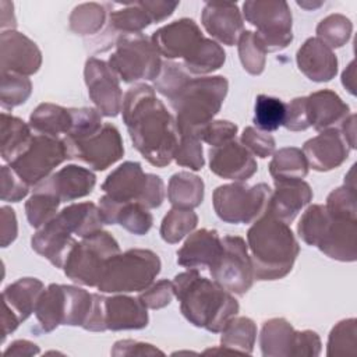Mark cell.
I'll use <instances>...</instances> for the list:
<instances>
[{
	"label": "cell",
	"instance_id": "6da1fadb",
	"mask_svg": "<svg viewBox=\"0 0 357 357\" xmlns=\"http://www.w3.org/2000/svg\"><path fill=\"white\" fill-rule=\"evenodd\" d=\"M123 121L132 146L156 167L167 166L178 145L174 117L167 112L155 89L146 84H134L123 98Z\"/></svg>",
	"mask_w": 357,
	"mask_h": 357
},
{
	"label": "cell",
	"instance_id": "7a4b0ae2",
	"mask_svg": "<svg viewBox=\"0 0 357 357\" xmlns=\"http://www.w3.org/2000/svg\"><path fill=\"white\" fill-rule=\"evenodd\" d=\"M173 287L181 314L197 328L219 333L238 314L240 305L234 296L216 282L202 278L198 269L176 275Z\"/></svg>",
	"mask_w": 357,
	"mask_h": 357
},
{
	"label": "cell",
	"instance_id": "3957f363",
	"mask_svg": "<svg viewBox=\"0 0 357 357\" xmlns=\"http://www.w3.org/2000/svg\"><path fill=\"white\" fill-rule=\"evenodd\" d=\"M254 279L276 280L293 268L300 245L290 226L264 212L247 231Z\"/></svg>",
	"mask_w": 357,
	"mask_h": 357
},
{
	"label": "cell",
	"instance_id": "277c9868",
	"mask_svg": "<svg viewBox=\"0 0 357 357\" xmlns=\"http://www.w3.org/2000/svg\"><path fill=\"white\" fill-rule=\"evenodd\" d=\"M103 225L99 206L93 202L70 204L38 229L31 238V247L53 266L63 268L71 248L77 243L73 234L84 238L102 230Z\"/></svg>",
	"mask_w": 357,
	"mask_h": 357
},
{
	"label": "cell",
	"instance_id": "5b68a950",
	"mask_svg": "<svg viewBox=\"0 0 357 357\" xmlns=\"http://www.w3.org/2000/svg\"><path fill=\"white\" fill-rule=\"evenodd\" d=\"M229 82L223 75L190 78L170 99L176 112L178 134H191L213 120L227 95Z\"/></svg>",
	"mask_w": 357,
	"mask_h": 357
},
{
	"label": "cell",
	"instance_id": "8992f818",
	"mask_svg": "<svg viewBox=\"0 0 357 357\" xmlns=\"http://www.w3.org/2000/svg\"><path fill=\"white\" fill-rule=\"evenodd\" d=\"M162 268L156 252L131 248L112 257L98 283L100 293H132L149 287Z\"/></svg>",
	"mask_w": 357,
	"mask_h": 357
},
{
	"label": "cell",
	"instance_id": "52a82bcc",
	"mask_svg": "<svg viewBox=\"0 0 357 357\" xmlns=\"http://www.w3.org/2000/svg\"><path fill=\"white\" fill-rule=\"evenodd\" d=\"M105 195L117 202H138L146 209L159 208L165 199L163 180L152 173H144L141 163L124 162L103 181Z\"/></svg>",
	"mask_w": 357,
	"mask_h": 357
},
{
	"label": "cell",
	"instance_id": "ba28073f",
	"mask_svg": "<svg viewBox=\"0 0 357 357\" xmlns=\"http://www.w3.org/2000/svg\"><path fill=\"white\" fill-rule=\"evenodd\" d=\"M119 252L116 238L109 231L98 230L74 244L63 266L64 275L77 284L96 287L107 261Z\"/></svg>",
	"mask_w": 357,
	"mask_h": 357
},
{
	"label": "cell",
	"instance_id": "9c48e42d",
	"mask_svg": "<svg viewBox=\"0 0 357 357\" xmlns=\"http://www.w3.org/2000/svg\"><path fill=\"white\" fill-rule=\"evenodd\" d=\"M109 66L119 79L131 84L139 79L155 81L162 68L160 54L144 33L117 38Z\"/></svg>",
	"mask_w": 357,
	"mask_h": 357
},
{
	"label": "cell",
	"instance_id": "30bf717a",
	"mask_svg": "<svg viewBox=\"0 0 357 357\" xmlns=\"http://www.w3.org/2000/svg\"><path fill=\"white\" fill-rule=\"evenodd\" d=\"M271 192L272 190L265 183L255 185L243 181L223 184L213 191V209L218 218L226 223H251L266 211Z\"/></svg>",
	"mask_w": 357,
	"mask_h": 357
},
{
	"label": "cell",
	"instance_id": "8fae6325",
	"mask_svg": "<svg viewBox=\"0 0 357 357\" xmlns=\"http://www.w3.org/2000/svg\"><path fill=\"white\" fill-rule=\"evenodd\" d=\"M247 22L257 28L255 36L266 53L279 52L293 40V17L283 0H247L243 3Z\"/></svg>",
	"mask_w": 357,
	"mask_h": 357
},
{
	"label": "cell",
	"instance_id": "7c38bea8",
	"mask_svg": "<svg viewBox=\"0 0 357 357\" xmlns=\"http://www.w3.org/2000/svg\"><path fill=\"white\" fill-rule=\"evenodd\" d=\"M209 272L213 282L229 293L245 294L254 283L252 264L245 240L240 236H225L222 251L209 265Z\"/></svg>",
	"mask_w": 357,
	"mask_h": 357
},
{
	"label": "cell",
	"instance_id": "4fadbf2b",
	"mask_svg": "<svg viewBox=\"0 0 357 357\" xmlns=\"http://www.w3.org/2000/svg\"><path fill=\"white\" fill-rule=\"evenodd\" d=\"M66 159L70 158L63 138L36 134L29 146L8 166L29 187H35Z\"/></svg>",
	"mask_w": 357,
	"mask_h": 357
},
{
	"label": "cell",
	"instance_id": "5bb4252c",
	"mask_svg": "<svg viewBox=\"0 0 357 357\" xmlns=\"http://www.w3.org/2000/svg\"><path fill=\"white\" fill-rule=\"evenodd\" d=\"M63 139L70 159H77L98 172L106 170L124 155L120 131L110 123H105L99 131L85 138Z\"/></svg>",
	"mask_w": 357,
	"mask_h": 357
},
{
	"label": "cell",
	"instance_id": "9a60e30c",
	"mask_svg": "<svg viewBox=\"0 0 357 357\" xmlns=\"http://www.w3.org/2000/svg\"><path fill=\"white\" fill-rule=\"evenodd\" d=\"M84 78L88 95L96 110L106 117H116L123 107V92L119 77L110 68L109 63L89 57L85 61Z\"/></svg>",
	"mask_w": 357,
	"mask_h": 357
},
{
	"label": "cell",
	"instance_id": "2e32d148",
	"mask_svg": "<svg viewBox=\"0 0 357 357\" xmlns=\"http://www.w3.org/2000/svg\"><path fill=\"white\" fill-rule=\"evenodd\" d=\"M42 64V53L36 43L26 35L10 29L0 35L1 73H13L24 77L35 74Z\"/></svg>",
	"mask_w": 357,
	"mask_h": 357
},
{
	"label": "cell",
	"instance_id": "e0dca14e",
	"mask_svg": "<svg viewBox=\"0 0 357 357\" xmlns=\"http://www.w3.org/2000/svg\"><path fill=\"white\" fill-rule=\"evenodd\" d=\"M204 38L197 22L191 18H180L156 29L151 42L160 56L173 60L190 56Z\"/></svg>",
	"mask_w": 357,
	"mask_h": 357
},
{
	"label": "cell",
	"instance_id": "ac0fdd59",
	"mask_svg": "<svg viewBox=\"0 0 357 357\" xmlns=\"http://www.w3.org/2000/svg\"><path fill=\"white\" fill-rule=\"evenodd\" d=\"M208 156L211 172L222 178L245 181L258 170L252 153L236 139L219 146H212Z\"/></svg>",
	"mask_w": 357,
	"mask_h": 357
},
{
	"label": "cell",
	"instance_id": "d6986e66",
	"mask_svg": "<svg viewBox=\"0 0 357 357\" xmlns=\"http://www.w3.org/2000/svg\"><path fill=\"white\" fill-rule=\"evenodd\" d=\"M201 22L213 39L227 46L236 45L244 32L243 15L236 3L206 1L202 8Z\"/></svg>",
	"mask_w": 357,
	"mask_h": 357
},
{
	"label": "cell",
	"instance_id": "ffe728a7",
	"mask_svg": "<svg viewBox=\"0 0 357 357\" xmlns=\"http://www.w3.org/2000/svg\"><path fill=\"white\" fill-rule=\"evenodd\" d=\"M301 151L308 167L317 172H329L349 158L350 146L337 128H329L305 141Z\"/></svg>",
	"mask_w": 357,
	"mask_h": 357
},
{
	"label": "cell",
	"instance_id": "44dd1931",
	"mask_svg": "<svg viewBox=\"0 0 357 357\" xmlns=\"http://www.w3.org/2000/svg\"><path fill=\"white\" fill-rule=\"evenodd\" d=\"M120 8L112 10L107 14V26L102 36L93 42L96 52H105L114 46L117 38L131 33H142V29L152 24L148 13L134 3H117Z\"/></svg>",
	"mask_w": 357,
	"mask_h": 357
},
{
	"label": "cell",
	"instance_id": "7402d4cb",
	"mask_svg": "<svg viewBox=\"0 0 357 357\" xmlns=\"http://www.w3.org/2000/svg\"><path fill=\"white\" fill-rule=\"evenodd\" d=\"M96 184V176L86 167L67 165L42 180L35 188L56 195L61 202L74 201L92 192Z\"/></svg>",
	"mask_w": 357,
	"mask_h": 357
},
{
	"label": "cell",
	"instance_id": "603a6c76",
	"mask_svg": "<svg viewBox=\"0 0 357 357\" xmlns=\"http://www.w3.org/2000/svg\"><path fill=\"white\" fill-rule=\"evenodd\" d=\"M317 248L332 259L354 262L357 259V219L329 213L328 226Z\"/></svg>",
	"mask_w": 357,
	"mask_h": 357
},
{
	"label": "cell",
	"instance_id": "cb8c5ba5",
	"mask_svg": "<svg viewBox=\"0 0 357 357\" xmlns=\"http://www.w3.org/2000/svg\"><path fill=\"white\" fill-rule=\"evenodd\" d=\"M311 199L312 190L304 180L275 181V190L271 192L265 212L289 225Z\"/></svg>",
	"mask_w": 357,
	"mask_h": 357
},
{
	"label": "cell",
	"instance_id": "d4e9b609",
	"mask_svg": "<svg viewBox=\"0 0 357 357\" xmlns=\"http://www.w3.org/2000/svg\"><path fill=\"white\" fill-rule=\"evenodd\" d=\"M298 70L314 82H328L337 73V57L318 38H308L297 50Z\"/></svg>",
	"mask_w": 357,
	"mask_h": 357
},
{
	"label": "cell",
	"instance_id": "484cf974",
	"mask_svg": "<svg viewBox=\"0 0 357 357\" xmlns=\"http://www.w3.org/2000/svg\"><path fill=\"white\" fill-rule=\"evenodd\" d=\"M105 225H120L135 236L146 234L153 223L152 213L138 202H117L103 195L98 202Z\"/></svg>",
	"mask_w": 357,
	"mask_h": 357
},
{
	"label": "cell",
	"instance_id": "4316f807",
	"mask_svg": "<svg viewBox=\"0 0 357 357\" xmlns=\"http://www.w3.org/2000/svg\"><path fill=\"white\" fill-rule=\"evenodd\" d=\"M222 251V238L213 229H199L188 236L177 251V264L188 269H202L213 264Z\"/></svg>",
	"mask_w": 357,
	"mask_h": 357
},
{
	"label": "cell",
	"instance_id": "83f0119b",
	"mask_svg": "<svg viewBox=\"0 0 357 357\" xmlns=\"http://www.w3.org/2000/svg\"><path fill=\"white\" fill-rule=\"evenodd\" d=\"M149 317L146 307L139 301L124 294L105 297V325L106 331L142 329L148 325Z\"/></svg>",
	"mask_w": 357,
	"mask_h": 357
},
{
	"label": "cell",
	"instance_id": "f1b7e54d",
	"mask_svg": "<svg viewBox=\"0 0 357 357\" xmlns=\"http://www.w3.org/2000/svg\"><path fill=\"white\" fill-rule=\"evenodd\" d=\"M307 112L310 124L321 132L340 126L350 114V107L336 92L321 89L307 96Z\"/></svg>",
	"mask_w": 357,
	"mask_h": 357
},
{
	"label": "cell",
	"instance_id": "f546056e",
	"mask_svg": "<svg viewBox=\"0 0 357 357\" xmlns=\"http://www.w3.org/2000/svg\"><path fill=\"white\" fill-rule=\"evenodd\" d=\"M45 290L43 283L36 278H21L3 290L4 308L24 322L35 312L36 304Z\"/></svg>",
	"mask_w": 357,
	"mask_h": 357
},
{
	"label": "cell",
	"instance_id": "4dcf8cb0",
	"mask_svg": "<svg viewBox=\"0 0 357 357\" xmlns=\"http://www.w3.org/2000/svg\"><path fill=\"white\" fill-rule=\"evenodd\" d=\"M296 329L284 318H272L264 322L259 346L264 357H290L293 356Z\"/></svg>",
	"mask_w": 357,
	"mask_h": 357
},
{
	"label": "cell",
	"instance_id": "1f68e13d",
	"mask_svg": "<svg viewBox=\"0 0 357 357\" xmlns=\"http://www.w3.org/2000/svg\"><path fill=\"white\" fill-rule=\"evenodd\" d=\"M71 123L70 109L49 102L38 105L29 116V127L32 131L56 138H60L61 134L67 135Z\"/></svg>",
	"mask_w": 357,
	"mask_h": 357
},
{
	"label": "cell",
	"instance_id": "d6a6232c",
	"mask_svg": "<svg viewBox=\"0 0 357 357\" xmlns=\"http://www.w3.org/2000/svg\"><path fill=\"white\" fill-rule=\"evenodd\" d=\"M0 155L7 163L17 159L31 144L33 135L29 124L6 112L1 113Z\"/></svg>",
	"mask_w": 357,
	"mask_h": 357
},
{
	"label": "cell",
	"instance_id": "836d02e7",
	"mask_svg": "<svg viewBox=\"0 0 357 357\" xmlns=\"http://www.w3.org/2000/svg\"><path fill=\"white\" fill-rule=\"evenodd\" d=\"M167 199L173 208L194 209L204 199V181L190 172L174 173L167 185Z\"/></svg>",
	"mask_w": 357,
	"mask_h": 357
},
{
	"label": "cell",
	"instance_id": "e575fe53",
	"mask_svg": "<svg viewBox=\"0 0 357 357\" xmlns=\"http://www.w3.org/2000/svg\"><path fill=\"white\" fill-rule=\"evenodd\" d=\"M66 314V291L64 284H49L35 308L36 319L43 332H52L59 325H63Z\"/></svg>",
	"mask_w": 357,
	"mask_h": 357
},
{
	"label": "cell",
	"instance_id": "d590c367",
	"mask_svg": "<svg viewBox=\"0 0 357 357\" xmlns=\"http://www.w3.org/2000/svg\"><path fill=\"white\" fill-rule=\"evenodd\" d=\"M269 174L273 181L303 180L308 174V163L303 151L296 146L276 151L269 162Z\"/></svg>",
	"mask_w": 357,
	"mask_h": 357
},
{
	"label": "cell",
	"instance_id": "8d00e7d4",
	"mask_svg": "<svg viewBox=\"0 0 357 357\" xmlns=\"http://www.w3.org/2000/svg\"><path fill=\"white\" fill-rule=\"evenodd\" d=\"M226 61L223 47L208 38H204L194 52L183 59V67L194 75H206L219 70Z\"/></svg>",
	"mask_w": 357,
	"mask_h": 357
},
{
	"label": "cell",
	"instance_id": "74e56055",
	"mask_svg": "<svg viewBox=\"0 0 357 357\" xmlns=\"http://www.w3.org/2000/svg\"><path fill=\"white\" fill-rule=\"evenodd\" d=\"M220 344L236 353L251 354L257 339V325L248 317L231 318L220 332Z\"/></svg>",
	"mask_w": 357,
	"mask_h": 357
},
{
	"label": "cell",
	"instance_id": "f35d334b",
	"mask_svg": "<svg viewBox=\"0 0 357 357\" xmlns=\"http://www.w3.org/2000/svg\"><path fill=\"white\" fill-rule=\"evenodd\" d=\"M107 21L106 4L82 3L73 8L68 17L70 29L79 36L98 33Z\"/></svg>",
	"mask_w": 357,
	"mask_h": 357
},
{
	"label": "cell",
	"instance_id": "ab89813d",
	"mask_svg": "<svg viewBox=\"0 0 357 357\" xmlns=\"http://www.w3.org/2000/svg\"><path fill=\"white\" fill-rule=\"evenodd\" d=\"M198 225V216L192 209L173 208L160 223V237L169 244H176L190 234Z\"/></svg>",
	"mask_w": 357,
	"mask_h": 357
},
{
	"label": "cell",
	"instance_id": "60d3db41",
	"mask_svg": "<svg viewBox=\"0 0 357 357\" xmlns=\"http://www.w3.org/2000/svg\"><path fill=\"white\" fill-rule=\"evenodd\" d=\"M286 103L273 96L258 95L254 106V124L265 132L276 131L284 123Z\"/></svg>",
	"mask_w": 357,
	"mask_h": 357
},
{
	"label": "cell",
	"instance_id": "b9f144b4",
	"mask_svg": "<svg viewBox=\"0 0 357 357\" xmlns=\"http://www.w3.org/2000/svg\"><path fill=\"white\" fill-rule=\"evenodd\" d=\"M60 202L56 195L33 187L32 195L25 202V213L29 225L35 229L42 227L57 215Z\"/></svg>",
	"mask_w": 357,
	"mask_h": 357
},
{
	"label": "cell",
	"instance_id": "7bdbcfd3",
	"mask_svg": "<svg viewBox=\"0 0 357 357\" xmlns=\"http://www.w3.org/2000/svg\"><path fill=\"white\" fill-rule=\"evenodd\" d=\"M328 222H329V213L325 205H319V204L310 205L303 213L297 225L298 237L305 244L317 247L325 233Z\"/></svg>",
	"mask_w": 357,
	"mask_h": 357
},
{
	"label": "cell",
	"instance_id": "ee69618b",
	"mask_svg": "<svg viewBox=\"0 0 357 357\" xmlns=\"http://www.w3.org/2000/svg\"><path fill=\"white\" fill-rule=\"evenodd\" d=\"M353 24L343 14H329L317 25V38L331 49L342 47L351 36Z\"/></svg>",
	"mask_w": 357,
	"mask_h": 357
},
{
	"label": "cell",
	"instance_id": "f6af8a7d",
	"mask_svg": "<svg viewBox=\"0 0 357 357\" xmlns=\"http://www.w3.org/2000/svg\"><path fill=\"white\" fill-rule=\"evenodd\" d=\"M32 92V82L28 77L1 73V88H0V103L1 107L10 110L15 106L22 105Z\"/></svg>",
	"mask_w": 357,
	"mask_h": 357
},
{
	"label": "cell",
	"instance_id": "bcb514c9",
	"mask_svg": "<svg viewBox=\"0 0 357 357\" xmlns=\"http://www.w3.org/2000/svg\"><path fill=\"white\" fill-rule=\"evenodd\" d=\"M237 46L243 68L251 75H259L265 68L266 52L264 50L255 33L251 31H244L238 38Z\"/></svg>",
	"mask_w": 357,
	"mask_h": 357
},
{
	"label": "cell",
	"instance_id": "7dc6e473",
	"mask_svg": "<svg viewBox=\"0 0 357 357\" xmlns=\"http://www.w3.org/2000/svg\"><path fill=\"white\" fill-rule=\"evenodd\" d=\"M356 335L357 321L356 318H347L337 322L328 339V356H344L356 353Z\"/></svg>",
	"mask_w": 357,
	"mask_h": 357
},
{
	"label": "cell",
	"instance_id": "c3c4849f",
	"mask_svg": "<svg viewBox=\"0 0 357 357\" xmlns=\"http://www.w3.org/2000/svg\"><path fill=\"white\" fill-rule=\"evenodd\" d=\"M71 112V128L68 134L66 135L70 139H81L88 135L95 134L102 128L105 124L102 121V114L92 107H73L70 109Z\"/></svg>",
	"mask_w": 357,
	"mask_h": 357
},
{
	"label": "cell",
	"instance_id": "681fc988",
	"mask_svg": "<svg viewBox=\"0 0 357 357\" xmlns=\"http://www.w3.org/2000/svg\"><path fill=\"white\" fill-rule=\"evenodd\" d=\"M190 78L183 66L167 60L162 63L160 73L155 79V89L169 100Z\"/></svg>",
	"mask_w": 357,
	"mask_h": 357
},
{
	"label": "cell",
	"instance_id": "f907efd6",
	"mask_svg": "<svg viewBox=\"0 0 357 357\" xmlns=\"http://www.w3.org/2000/svg\"><path fill=\"white\" fill-rule=\"evenodd\" d=\"M173 159L178 166L188 167L194 172L201 170L205 165L201 141L191 134H180Z\"/></svg>",
	"mask_w": 357,
	"mask_h": 357
},
{
	"label": "cell",
	"instance_id": "816d5d0a",
	"mask_svg": "<svg viewBox=\"0 0 357 357\" xmlns=\"http://www.w3.org/2000/svg\"><path fill=\"white\" fill-rule=\"evenodd\" d=\"M237 134V126L229 120H212L208 124H205L202 128H199L195 134V137L199 141L206 142L212 146L223 145L229 141L236 139Z\"/></svg>",
	"mask_w": 357,
	"mask_h": 357
},
{
	"label": "cell",
	"instance_id": "f5cc1de1",
	"mask_svg": "<svg viewBox=\"0 0 357 357\" xmlns=\"http://www.w3.org/2000/svg\"><path fill=\"white\" fill-rule=\"evenodd\" d=\"M241 144L255 156L268 158L275 153L276 142L275 138L265 131H261L255 127H245L241 134Z\"/></svg>",
	"mask_w": 357,
	"mask_h": 357
},
{
	"label": "cell",
	"instance_id": "db71d44e",
	"mask_svg": "<svg viewBox=\"0 0 357 357\" xmlns=\"http://www.w3.org/2000/svg\"><path fill=\"white\" fill-rule=\"evenodd\" d=\"M173 297H174L173 282H170L167 279H162V280L151 284L149 287L142 290V293L138 296L139 301L146 308H151V310H160V308L169 305L172 303Z\"/></svg>",
	"mask_w": 357,
	"mask_h": 357
},
{
	"label": "cell",
	"instance_id": "11a10c76",
	"mask_svg": "<svg viewBox=\"0 0 357 357\" xmlns=\"http://www.w3.org/2000/svg\"><path fill=\"white\" fill-rule=\"evenodd\" d=\"M29 185L10 167L1 166V201L18 202L28 195Z\"/></svg>",
	"mask_w": 357,
	"mask_h": 357
},
{
	"label": "cell",
	"instance_id": "9f6ffc18",
	"mask_svg": "<svg viewBox=\"0 0 357 357\" xmlns=\"http://www.w3.org/2000/svg\"><path fill=\"white\" fill-rule=\"evenodd\" d=\"M283 126L290 131H304L311 127L307 112V96L294 98L286 105Z\"/></svg>",
	"mask_w": 357,
	"mask_h": 357
},
{
	"label": "cell",
	"instance_id": "6f0895ef",
	"mask_svg": "<svg viewBox=\"0 0 357 357\" xmlns=\"http://www.w3.org/2000/svg\"><path fill=\"white\" fill-rule=\"evenodd\" d=\"M110 354L120 357V356H155V354L163 356L165 353L151 343H144L132 339H123L113 344Z\"/></svg>",
	"mask_w": 357,
	"mask_h": 357
},
{
	"label": "cell",
	"instance_id": "680465c9",
	"mask_svg": "<svg viewBox=\"0 0 357 357\" xmlns=\"http://www.w3.org/2000/svg\"><path fill=\"white\" fill-rule=\"evenodd\" d=\"M321 353V339L314 331H297L294 342V357H315Z\"/></svg>",
	"mask_w": 357,
	"mask_h": 357
},
{
	"label": "cell",
	"instance_id": "91938a15",
	"mask_svg": "<svg viewBox=\"0 0 357 357\" xmlns=\"http://www.w3.org/2000/svg\"><path fill=\"white\" fill-rule=\"evenodd\" d=\"M18 234V225L15 212L10 206H1L0 208V243L1 247L6 248L10 245Z\"/></svg>",
	"mask_w": 357,
	"mask_h": 357
},
{
	"label": "cell",
	"instance_id": "94428289",
	"mask_svg": "<svg viewBox=\"0 0 357 357\" xmlns=\"http://www.w3.org/2000/svg\"><path fill=\"white\" fill-rule=\"evenodd\" d=\"M138 3L148 13L152 22H160L166 20L173 14V11L180 4L178 1H170V0H145Z\"/></svg>",
	"mask_w": 357,
	"mask_h": 357
},
{
	"label": "cell",
	"instance_id": "6125c7cd",
	"mask_svg": "<svg viewBox=\"0 0 357 357\" xmlns=\"http://www.w3.org/2000/svg\"><path fill=\"white\" fill-rule=\"evenodd\" d=\"M39 354V347L25 339L14 340L6 350L4 356H35Z\"/></svg>",
	"mask_w": 357,
	"mask_h": 357
},
{
	"label": "cell",
	"instance_id": "be15d7a7",
	"mask_svg": "<svg viewBox=\"0 0 357 357\" xmlns=\"http://www.w3.org/2000/svg\"><path fill=\"white\" fill-rule=\"evenodd\" d=\"M350 146V149H356V114L350 113L337 128Z\"/></svg>",
	"mask_w": 357,
	"mask_h": 357
},
{
	"label": "cell",
	"instance_id": "e7e4bbea",
	"mask_svg": "<svg viewBox=\"0 0 357 357\" xmlns=\"http://www.w3.org/2000/svg\"><path fill=\"white\" fill-rule=\"evenodd\" d=\"M14 8L13 3L10 1H0V21H1V32L3 31H10V29H15L17 22H15V17L14 13H8Z\"/></svg>",
	"mask_w": 357,
	"mask_h": 357
},
{
	"label": "cell",
	"instance_id": "03108f58",
	"mask_svg": "<svg viewBox=\"0 0 357 357\" xmlns=\"http://www.w3.org/2000/svg\"><path fill=\"white\" fill-rule=\"evenodd\" d=\"M354 60L349 63L346 70L342 74V84L349 91V93L356 95V79H354Z\"/></svg>",
	"mask_w": 357,
	"mask_h": 357
},
{
	"label": "cell",
	"instance_id": "003e7915",
	"mask_svg": "<svg viewBox=\"0 0 357 357\" xmlns=\"http://www.w3.org/2000/svg\"><path fill=\"white\" fill-rule=\"evenodd\" d=\"M297 4L305 10H311V8H318L324 4V1H318V3H311V1H297Z\"/></svg>",
	"mask_w": 357,
	"mask_h": 357
}]
</instances>
